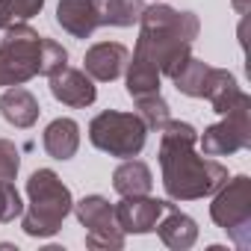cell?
Segmentation results:
<instances>
[{
    "instance_id": "obj_18",
    "label": "cell",
    "mask_w": 251,
    "mask_h": 251,
    "mask_svg": "<svg viewBox=\"0 0 251 251\" xmlns=\"http://www.w3.org/2000/svg\"><path fill=\"white\" fill-rule=\"evenodd\" d=\"M242 89L236 83V77L225 68H210V77H207V89H204V98L213 103V109L219 115H225L236 100H239Z\"/></svg>"
},
{
    "instance_id": "obj_6",
    "label": "cell",
    "mask_w": 251,
    "mask_h": 251,
    "mask_svg": "<svg viewBox=\"0 0 251 251\" xmlns=\"http://www.w3.org/2000/svg\"><path fill=\"white\" fill-rule=\"evenodd\" d=\"M213 195H216L210 204L213 222L230 236L236 248H248L251 245V180L245 175H236L225 180Z\"/></svg>"
},
{
    "instance_id": "obj_8",
    "label": "cell",
    "mask_w": 251,
    "mask_h": 251,
    "mask_svg": "<svg viewBox=\"0 0 251 251\" xmlns=\"http://www.w3.org/2000/svg\"><path fill=\"white\" fill-rule=\"evenodd\" d=\"M80 225L86 227V248H124V230L115 222V207L103 195H86L74 204Z\"/></svg>"
},
{
    "instance_id": "obj_22",
    "label": "cell",
    "mask_w": 251,
    "mask_h": 251,
    "mask_svg": "<svg viewBox=\"0 0 251 251\" xmlns=\"http://www.w3.org/2000/svg\"><path fill=\"white\" fill-rule=\"evenodd\" d=\"M45 0H0V30L12 24H27L33 15H39Z\"/></svg>"
},
{
    "instance_id": "obj_17",
    "label": "cell",
    "mask_w": 251,
    "mask_h": 251,
    "mask_svg": "<svg viewBox=\"0 0 251 251\" xmlns=\"http://www.w3.org/2000/svg\"><path fill=\"white\" fill-rule=\"evenodd\" d=\"M98 27H133L145 9V0H92Z\"/></svg>"
},
{
    "instance_id": "obj_13",
    "label": "cell",
    "mask_w": 251,
    "mask_h": 251,
    "mask_svg": "<svg viewBox=\"0 0 251 251\" xmlns=\"http://www.w3.org/2000/svg\"><path fill=\"white\" fill-rule=\"evenodd\" d=\"M39 112H42L39 100L24 86H12V89L3 92V98H0V115H3L12 127H18V130L33 127V124L39 121Z\"/></svg>"
},
{
    "instance_id": "obj_16",
    "label": "cell",
    "mask_w": 251,
    "mask_h": 251,
    "mask_svg": "<svg viewBox=\"0 0 251 251\" xmlns=\"http://www.w3.org/2000/svg\"><path fill=\"white\" fill-rule=\"evenodd\" d=\"M151 186H154V175L145 163L139 160H124L115 172H112V189L121 195V198H133V195H151Z\"/></svg>"
},
{
    "instance_id": "obj_11",
    "label": "cell",
    "mask_w": 251,
    "mask_h": 251,
    "mask_svg": "<svg viewBox=\"0 0 251 251\" xmlns=\"http://www.w3.org/2000/svg\"><path fill=\"white\" fill-rule=\"evenodd\" d=\"M127 59H130V50L118 45V42H100L95 48L86 50L83 56V71L98 80V83H112L124 74V68H127Z\"/></svg>"
},
{
    "instance_id": "obj_4",
    "label": "cell",
    "mask_w": 251,
    "mask_h": 251,
    "mask_svg": "<svg viewBox=\"0 0 251 251\" xmlns=\"http://www.w3.org/2000/svg\"><path fill=\"white\" fill-rule=\"evenodd\" d=\"M145 139H148V127L133 112L106 109V112L95 115L89 124V142L98 151L118 157V160L139 157V151L145 148Z\"/></svg>"
},
{
    "instance_id": "obj_1",
    "label": "cell",
    "mask_w": 251,
    "mask_h": 251,
    "mask_svg": "<svg viewBox=\"0 0 251 251\" xmlns=\"http://www.w3.org/2000/svg\"><path fill=\"white\" fill-rule=\"evenodd\" d=\"M160 169H163V186L172 201H198L213 195L225 180L227 169L219 160H210L207 154H198V133L186 121H166L160 130Z\"/></svg>"
},
{
    "instance_id": "obj_19",
    "label": "cell",
    "mask_w": 251,
    "mask_h": 251,
    "mask_svg": "<svg viewBox=\"0 0 251 251\" xmlns=\"http://www.w3.org/2000/svg\"><path fill=\"white\" fill-rule=\"evenodd\" d=\"M127 95L130 98H139V95H154L160 92V68L148 59V56H139L133 53V59H127Z\"/></svg>"
},
{
    "instance_id": "obj_23",
    "label": "cell",
    "mask_w": 251,
    "mask_h": 251,
    "mask_svg": "<svg viewBox=\"0 0 251 251\" xmlns=\"http://www.w3.org/2000/svg\"><path fill=\"white\" fill-rule=\"evenodd\" d=\"M65 65H68V50L53 39H42V68H39V74L50 77L53 71H59Z\"/></svg>"
},
{
    "instance_id": "obj_21",
    "label": "cell",
    "mask_w": 251,
    "mask_h": 251,
    "mask_svg": "<svg viewBox=\"0 0 251 251\" xmlns=\"http://www.w3.org/2000/svg\"><path fill=\"white\" fill-rule=\"evenodd\" d=\"M133 100H136V109H139L136 115L145 121V127L160 133V130L166 127V121L172 118V115H169V103L163 100V95L154 92V95H139V98H133Z\"/></svg>"
},
{
    "instance_id": "obj_9",
    "label": "cell",
    "mask_w": 251,
    "mask_h": 251,
    "mask_svg": "<svg viewBox=\"0 0 251 251\" xmlns=\"http://www.w3.org/2000/svg\"><path fill=\"white\" fill-rule=\"evenodd\" d=\"M169 207L172 201H160L151 195L121 198V204H115V222L124 233H151Z\"/></svg>"
},
{
    "instance_id": "obj_20",
    "label": "cell",
    "mask_w": 251,
    "mask_h": 251,
    "mask_svg": "<svg viewBox=\"0 0 251 251\" xmlns=\"http://www.w3.org/2000/svg\"><path fill=\"white\" fill-rule=\"evenodd\" d=\"M210 68H213V65H207V62H201V59L189 56V59L183 62V68L172 77V83H175V89H177V92H183V95H189V98H204Z\"/></svg>"
},
{
    "instance_id": "obj_12",
    "label": "cell",
    "mask_w": 251,
    "mask_h": 251,
    "mask_svg": "<svg viewBox=\"0 0 251 251\" xmlns=\"http://www.w3.org/2000/svg\"><path fill=\"white\" fill-rule=\"evenodd\" d=\"M154 230L160 233L163 245H169V248H175V251H186V248H192L195 239H198V225H195V219L186 216V213H180L175 204L160 216V222H157Z\"/></svg>"
},
{
    "instance_id": "obj_26",
    "label": "cell",
    "mask_w": 251,
    "mask_h": 251,
    "mask_svg": "<svg viewBox=\"0 0 251 251\" xmlns=\"http://www.w3.org/2000/svg\"><path fill=\"white\" fill-rule=\"evenodd\" d=\"M230 3H233V9H236L239 15H245V12L251 9V0H230Z\"/></svg>"
},
{
    "instance_id": "obj_10",
    "label": "cell",
    "mask_w": 251,
    "mask_h": 251,
    "mask_svg": "<svg viewBox=\"0 0 251 251\" xmlns=\"http://www.w3.org/2000/svg\"><path fill=\"white\" fill-rule=\"evenodd\" d=\"M50 95L65 103V106H74V109H83V106H92L95 98H98V89H95V80L80 71V68H59L50 74Z\"/></svg>"
},
{
    "instance_id": "obj_15",
    "label": "cell",
    "mask_w": 251,
    "mask_h": 251,
    "mask_svg": "<svg viewBox=\"0 0 251 251\" xmlns=\"http://www.w3.org/2000/svg\"><path fill=\"white\" fill-rule=\"evenodd\" d=\"M42 145L45 151L53 157V160H71L80 148V124L74 118H56L45 127V136H42Z\"/></svg>"
},
{
    "instance_id": "obj_25",
    "label": "cell",
    "mask_w": 251,
    "mask_h": 251,
    "mask_svg": "<svg viewBox=\"0 0 251 251\" xmlns=\"http://www.w3.org/2000/svg\"><path fill=\"white\" fill-rule=\"evenodd\" d=\"M21 169V154L9 139H0V183H15Z\"/></svg>"
},
{
    "instance_id": "obj_5",
    "label": "cell",
    "mask_w": 251,
    "mask_h": 251,
    "mask_svg": "<svg viewBox=\"0 0 251 251\" xmlns=\"http://www.w3.org/2000/svg\"><path fill=\"white\" fill-rule=\"evenodd\" d=\"M42 39L27 24L6 27L0 42V89L3 86H24L27 80L39 77L42 68Z\"/></svg>"
},
{
    "instance_id": "obj_3",
    "label": "cell",
    "mask_w": 251,
    "mask_h": 251,
    "mask_svg": "<svg viewBox=\"0 0 251 251\" xmlns=\"http://www.w3.org/2000/svg\"><path fill=\"white\" fill-rule=\"evenodd\" d=\"M27 198H30V207L21 213V227L27 236H36V239L53 236L68 219V213L74 210L71 189L50 169H39L30 175Z\"/></svg>"
},
{
    "instance_id": "obj_7",
    "label": "cell",
    "mask_w": 251,
    "mask_h": 251,
    "mask_svg": "<svg viewBox=\"0 0 251 251\" xmlns=\"http://www.w3.org/2000/svg\"><path fill=\"white\" fill-rule=\"evenodd\" d=\"M198 145H201V154L207 157H230L236 151L251 148V98L245 92L225 112L219 124L207 127L204 136H198Z\"/></svg>"
},
{
    "instance_id": "obj_14",
    "label": "cell",
    "mask_w": 251,
    "mask_h": 251,
    "mask_svg": "<svg viewBox=\"0 0 251 251\" xmlns=\"http://www.w3.org/2000/svg\"><path fill=\"white\" fill-rule=\"evenodd\" d=\"M56 24L74 39H89L98 30V15H95L92 0H59Z\"/></svg>"
},
{
    "instance_id": "obj_24",
    "label": "cell",
    "mask_w": 251,
    "mask_h": 251,
    "mask_svg": "<svg viewBox=\"0 0 251 251\" xmlns=\"http://www.w3.org/2000/svg\"><path fill=\"white\" fill-rule=\"evenodd\" d=\"M21 213H24V204L15 183H0V225L21 219Z\"/></svg>"
},
{
    "instance_id": "obj_2",
    "label": "cell",
    "mask_w": 251,
    "mask_h": 251,
    "mask_svg": "<svg viewBox=\"0 0 251 251\" xmlns=\"http://www.w3.org/2000/svg\"><path fill=\"white\" fill-rule=\"evenodd\" d=\"M139 42L136 50L139 56H148L160 74L175 77L183 62L192 56V42L198 39V15L195 12H177L172 6H145L139 15Z\"/></svg>"
}]
</instances>
